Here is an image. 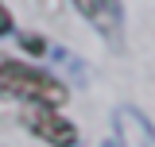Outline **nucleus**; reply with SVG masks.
<instances>
[{
	"label": "nucleus",
	"instance_id": "f257e3e1",
	"mask_svg": "<svg viewBox=\"0 0 155 147\" xmlns=\"http://www.w3.org/2000/svg\"><path fill=\"white\" fill-rule=\"evenodd\" d=\"M0 93L27 105H47V109L66 105V85L54 74L35 70L27 62H12V58H0Z\"/></svg>",
	"mask_w": 155,
	"mask_h": 147
},
{
	"label": "nucleus",
	"instance_id": "f03ea898",
	"mask_svg": "<svg viewBox=\"0 0 155 147\" xmlns=\"http://www.w3.org/2000/svg\"><path fill=\"white\" fill-rule=\"evenodd\" d=\"M23 128L35 132L51 147H78V128L66 116H58L54 109H47V105H31V112H23Z\"/></svg>",
	"mask_w": 155,
	"mask_h": 147
},
{
	"label": "nucleus",
	"instance_id": "7ed1b4c3",
	"mask_svg": "<svg viewBox=\"0 0 155 147\" xmlns=\"http://www.w3.org/2000/svg\"><path fill=\"white\" fill-rule=\"evenodd\" d=\"M113 124H116V143L120 147H155V128L147 124L143 112L120 109Z\"/></svg>",
	"mask_w": 155,
	"mask_h": 147
},
{
	"label": "nucleus",
	"instance_id": "20e7f679",
	"mask_svg": "<svg viewBox=\"0 0 155 147\" xmlns=\"http://www.w3.org/2000/svg\"><path fill=\"white\" fill-rule=\"evenodd\" d=\"M78 12L89 19L93 27L101 31H116V23H120V0H74Z\"/></svg>",
	"mask_w": 155,
	"mask_h": 147
},
{
	"label": "nucleus",
	"instance_id": "39448f33",
	"mask_svg": "<svg viewBox=\"0 0 155 147\" xmlns=\"http://www.w3.org/2000/svg\"><path fill=\"white\" fill-rule=\"evenodd\" d=\"M23 47H27L31 54H43V47H47V43H43V39H35V35H27V39H23Z\"/></svg>",
	"mask_w": 155,
	"mask_h": 147
},
{
	"label": "nucleus",
	"instance_id": "423d86ee",
	"mask_svg": "<svg viewBox=\"0 0 155 147\" xmlns=\"http://www.w3.org/2000/svg\"><path fill=\"white\" fill-rule=\"evenodd\" d=\"M12 31V16H8V8H0V35H8Z\"/></svg>",
	"mask_w": 155,
	"mask_h": 147
}]
</instances>
